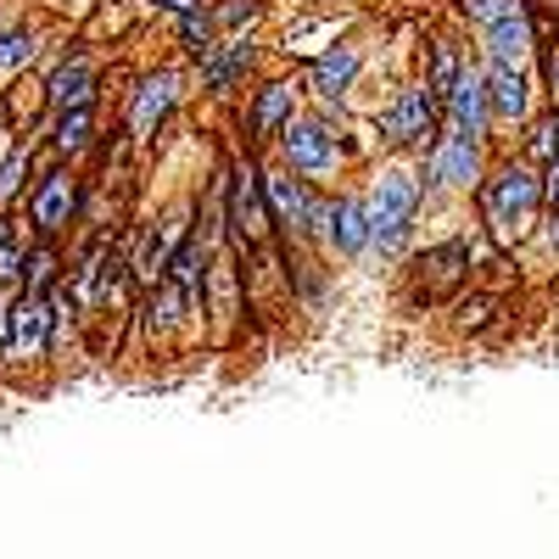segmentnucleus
<instances>
[{
    "label": "nucleus",
    "mask_w": 559,
    "mask_h": 559,
    "mask_svg": "<svg viewBox=\"0 0 559 559\" xmlns=\"http://www.w3.org/2000/svg\"><path fill=\"white\" fill-rule=\"evenodd\" d=\"M179 34H185V45H191L197 57H207V51H213V23H207V17L179 12Z\"/></svg>",
    "instance_id": "23"
},
{
    "label": "nucleus",
    "mask_w": 559,
    "mask_h": 559,
    "mask_svg": "<svg viewBox=\"0 0 559 559\" xmlns=\"http://www.w3.org/2000/svg\"><path fill=\"white\" fill-rule=\"evenodd\" d=\"M481 84H487V112H498V118H526V79H521V68H498V62H492V73H487Z\"/></svg>",
    "instance_id": "11"
},
{
    "label": "nucleus",
    "mask_w": 559,
    "mask_h": 559,
    "mask_svg": "<svg viewBox=\"0 0 559 559\" xmlns=\"http://www.w3.org/2000/svg\"><path fill=\"white\" fill-rule=\"evenodd\" d=\"M448 102H453V129L459 140H476L487 129V84L481 73H459L453 90H448Z\"/></svg>",
    "instance_id": "8"
},
{
    "label": "nucleus",
    "mask_w": 559,
    "mask_h": 559,
    "mask_svg": "<svg viewBox=\"0 0 559 559\" xmlns=\"http://www.w3.org/2000/svg\"><path fill=\"white\" fill-rule=\"evenodd\" d=\"M386 140L397 146H431V96L426 90H403L392 118H386Z\"/></svg>",
    "instance_id": "6"
},
{
    "label": "nucleus",
    "mask_w": 559,
    "mask_h": 559,
    "mask_svg": "<svg viewBox=\"0 0 559 559\" xmlns=\"http://www.w3.org/2000/svg\"><path fill=\"white\" fill-rule=\"evenodd\" d=\"M179 297H185V286H174V280H163V297H157V324H174L179 319Z\"/></svg>",
    "instance_id": "28"
},
{
    "label": "nucleus",
    "mask_w": 559,
    "mask_h": 559,
    "mask_svg": "<svg viewBox=\"0 0 559 559\" xmlns=\"http://www.w3.org/2000/svg\"><path fill=\"white\" fill-rule=\"evenodd\" d=\"M17 274H23V247H17L12 229H0V286H7V280H17Z\"/></svg>",
    "instance_id": "25"
},
{
    "label": "nucleus",
    "mask_w": 559,
    "mask_h": 559,
    "mask_svg": "<svg viewBox=\"0 0 559 559\" xmlns=\"http://www.w3.org/2000/svg\"><path fill=\"white\" fill-rule=\"evenodd\" d=\"M73 207H79L73 179H68V174H51V179L39 185V197H34V224L45 229V236H57V229H68Z\"/></svg>",
    "instance_id": "10"
},
{
    "label": "nucleus",
    "mask_w": 559,
    "mask_h": 559,
    "mask_svg": "<svg viewBox=\"0 0 559 559\" xmlns=\"http://www.w3.org/2000/svg\"><path fill=\"white\" fill-rule=\"evenodd\" d=\"M487 51H492L498 68H526V57H532V23L521 12L487 23Z\"/></svg>",
    "instance_id": "9"
},
{
    "label": "nucleus",
    "mask_w": 559,
    "mask_h": 559,
    "mask_svg": "<svg viewBox=\"0 0 559 559\" xmlns=\"http://www.w3.org/2000/svg\"><path fill=\"white\" fill-rule=\"evenodd\" d=\"M179 236H185V218L174 213L163 229H157V236H152V247H146V258H140V274H146V280H163V263H168V252L179 247Z\"/></svg>",
    "instance_id": "18"
},
{
    "label": "nucleus",
    "mask_w": 559,
    "mask_h": 559,
    "mask_svg": "<svg viewBox=\"0 0 559 559\" xmlns=\"http://www.w3.org/2000/svg\"><path fill=\"white\" fill-rule=\"evenodd\" d=\"M168 107H174V73L146 79V84H140V102H134V134H152Z\"/></svg>",
    "instance_id": "15"
},
{
    "label": "nucleus",
    "mask_w": 559,
    "mask_h": 559,
    "mask_svg": "<svg viewBox=\"0 0 559 559\" xmlns=\"http://www.w3.org/2000/svg\"><path fill=\"white\" fill-rule=\"evenodd\" d=\"M23 168H28V157H7V163H0V202L17 197V174Z\"/></svg>",
    "instance_id": "29"
},
{
    "label": "nucleus",
    "mask_w": 559,
    "mask_h": 559,
    "mask_svg": "<svg viewBox=\"0 0 559 559\" xmlns=\"http://www.w3.org/2000/svg\"><path fill=\"white\" fill-rule=\"evenodd\" d=\"M202 62H207V84H213V90H224L236 73H247V68H252V45H229V51H218V45H213V51H207Z\"/></svg>",
    "instance_id": "17"
},
{
    "label": "nucleus",
    "mask_w": 559,
    "mask_h": 559,
    "mask_svg": "<svg viewBox=\"0 0 559 559\" xmlns=\"http://www.w3.org/2000/svg\"><path fill=\"white\" fill-rule=\"evenodd\" d=\"M453 79H459V57L442 45V51H437V68H431V84H426V96H431V102H442L448 90H453Z\"/></svg>",
    "instance_id": "24"
},
{
    "label": "nucleus",
    "mask_w": 559,
    "mask_h": 559,
    "mask_svg": "<svg viewBox=\"0 0 559 559\" xmlns=\"http://www.w3.org/2000/svg\"><path fill=\"white\" fill-rule=\"evenodd\" d=\"M414 202H419V185L403 168L381 174L376 197H369V241H376L381 252H397L403 247V229L414 218Z\"/></svg>",
    "instance_id": "1"
},
{
    "label": "nucleus",
    "mask_w": 559,
    "mask_h": 559,
    "mask_svg": "<svg viewBox=\"0 0 559 559\" xmlns=\"http://www.w3.org/2000/svg\"><path fill=\"white\" fill-rule=\"evenodd\" d=\"M51 280H57V252L51 247H34L28 252V286H23V297H45Z\"/></svg>",
    "instance_id": "21"
},
{
    "label": "nucleus",
    "mask_w": 559,
    "mask_h": 559,
    "mask_svg": "<svg viewBox=\"0 0 559 559\" xmlns=\"http://www.w3.org/2000/svg\"><path fill=\"white\" fill-rule=\"evenodd\" d=\"M280 146H286V163L302 168V174L336 168V140L324 134V123H286L280 129Z\"/></svg>",
    "instance_id": "5"
},
{
    "label": "nucleus",
    "mask_w": 559,
    "mask_h": 559,
    "mask_svg": "<svg viewBox=\"0 0 559 559\" xmlns=\"http://www.w3.org/2000/svg\"><path fill=\"white\" fill-rule=\"evenodd\" d=\"M0 229H7V224H0Z\"/></svg>",
    "instance_id": "34"
},
{
    "label": "nucleus",
    "mask_w": 559,
    "mask_h": 559,
    "mask_svg": "<svg viewBox=\"0 0 559 559\" xmlns=\"http://www.w3.org/2000/svg\"><path fill=\"white\" fill-rule=\"evenodd\" d=\"M57 146H62V152H84V146H90V102H84V107H62Z\"/></svg>",
    "instance_id": "20"
},
{
    "label": "nucleus",
    "mask_w": 559,
    "mask_h": 559,
    "mask_svg": "<svg viewBox=\"0 0 559 559\" xmlns=\"http://www.w3.org/2000/svg\"><path fill=\"white\" fill-rule=\"evenodd\" d=\"M258 179H263V174H258ZM263 191H269V207H274L280 224H297V229H319V224H324V202L302 191V179H292V174H269V179H263Z\"/></svg>",
    "instance_id": "4"
},
{
    "label": "nucleus",
    "mask_w": 559,
    "mask_h": 559,
    "mask_svg": "<svg viewBox=\"0 0 559 559\" xmlns=\"http://www.w3.org/2000/svg\"><path fill=\"white\" fill-rule=\"evenodd\" d=\"M554 79H559V68H554Z\"/></svg>",
    "instance_id": "33"
},
{
    "label": "nucleus",
    "mask_w": 559,
    "mask_h": 559,
    "mask_svg": "<svg viewBox=\"0 0 559 559\" xmlns=\"http://www.w3.org/2000/svg\"><path fill=\"white\" fill-rule=\"evenodd\" d=\"M258 17V7H224L218 12V23H252Z\"/></svg>",
    "instance_id": "30"
},
{
    "label": "nucleus",
    "mask_w": 559,
    "mask_h": 559,
    "mask_svg": "<svg viewBox=\"0 0 559 559\" xmlns=\"http://www.w3.org/2000/svg\"><path fill=\"white\" fill-rule=\"evenodd\" d=\"M236 229L247 241H263V229H269V213H263V197H258V174L241 168L236 174Z\"/></svg>",
    "instance_id": "13"
},
{
    "label": "nucleus",
    "mask_w": 559,
    "mask_h": 559,
    "mask_svg": "<svg viewBox=\"0 0 559 559\" xmlns=\"http://www.w3.org/2000/svg\"><path fill=\"white\" fill-rule=\"evenodd\" d=\"M353 73H358V51H331V57L313 62V90L319 96H342L353 84Z\"/></svg>",
    "instance_id": "16"
},
{
    "label": "nucleus",
    "mask_w": 559,
    "mask_h": 559,
    "mask_svg": "<svg viewBox=\"0 0 559 559\" xmlns=\"http://www.w3.org/2000/svg\"><path fill=\"white\" fill-rule=\"evenodd\" d=\"M292 118V84H269L263 90V102H258V112H252V123L269 134V129H280Z\"/></svg>",
    "instance_id": "19"
},
{
    "label": "nucleus",
    "mask_w": 559,
    "mask_h": 559,
    "mask_svg": "<svg viewBox=\"0 0 559 559\" xmlns=\"http://www.w3.org/2000/svg\"><path fill=\"white\" fill-rule=\"evenodd\" d=\"M157 7H168V12H197V0H157Z\"/></svg>",
    "instance_id": "31"
},
{
    "label": "nucleus",
    "mask_w": 559,
    "mask_h": 559,
    "mask_svg": "<svg viewBox=\"0 0 559 559\" xmlns=\"http://www.w3.org/2000/svg\"><path fill=\"white\" fill-rule=\"evenodd\" d=\"M90 84H96V68H90V62H68V68L51 73V84H45V102H51L57 112L62 107H84L90 102Z\"/></svg>",
    "instance_id": "12"
},
{
    "label": "nucleus",
    "mask_w": 559,
    "mask_h": 559,
    "mask_svg": "<svg viewBox=\"0 0 559 559\" xmlns=\"http://www.w3.org/2000/svg\"><path fill=\"white\" fill-rule=\"evenodd\" d=\"M532 157H543V163L559 157V118H548V123L532 129Z\"/></svg>",
    "instance_id": "26"
},
{
    "label": "nucleus",
    "mask_w": 559,
    "mask_h": 559,
    "mask_svg": "<svg viewBox=\"0 0 559 559\" xmlns=\"http://www.w3.org/2000/svg\"><path fill=\"white\" fill-rule=\"evenodd\" d=\"M34 57V34H23V28H12V34H0V73H12V68H23Z\"/></svg>",
    "instance_id": "22"
},
{
    "label": "nucleus",
    "mask_w": 559,
    "mask_h": 559,
    "mask_svg": "<svg viewBox=\"0 0 559 559\" xmlns=\"http://www.w3.org/2000/svg\"><path fill=\"white\" fill-rule=\"evenodd\" d=\"M481 179V152L476 140H448L426 163V185H476Z\"/></svg>",
    "instance_id": "7"
},
{
    "label": "nucleus",
    "mask_w": 559,
    "mask_h": 559,
    "mask_svg": "<svg viewBox=\"0 0 559 559\" xmlns=\"http://www.w3.org/2000/svg\"><path fill=\"white\" fill-rule=\"evenodd\" d=\"M0 331H7V358H34L45 353V336H51V313H45L39 297H17L7 313H0Z\"/></svg>",
    "instance_id": "3"
},
{
    "label": "nucleus",
    "mask_w": 559,
    "mask_h": 559,
    "mask_svg": "<svg viewBox=\"0 0 559 559\" xmlns=\"http://www.w3.org/2000/svg\"><path fill=\"white\" fill-rule=\"evenodd\" d=\"M548 197L559 202V157H554V174H548Z\"/></svg>",
    "instance_id": "32"
},
{
    "label": "nucleus",
    "mask_w": 559,
    "mask_h": 559,
    "mask_svg": "<svg viewBox=\"0 0 559 559\" xmlns=\"http://www.w3.org/2000/svg\"><path fill=\"white\" fill-rule=\"evenodd\" d=\"M543 202V185L526 174V168H503L487 191V207H492V224L498 229H521L532 218V207Z\"/></svg>",
    "instance_id": "2"
},
{
    "label": "nucleus",
    "mask_w": 559,
    "mask_h": 559,
    "mask_svg": "<svg viewBox=\"0 0 559 559\" xmlns=\"http://www.w3.org/2000/svg\"><path fill=\"white\" fill-rule=\"evenodd\" d=\"M464 12H471L476 23H498L509 12H521V0H464Z\"/></svg>",
    "instance_id": "27"
},
{
    "label": "nucleus",
    "mask_w": 559,
    "mask_h": 559,
    "mask_svg": "<svg viewBox=\"0 0 559 559\" xmlns=\"http://www.w3.org/2000/svg\"><path fill=\"white\" fill-rule=\"evenodd\" d=\"M331 218V241L342 247V252H364L369 247V202H342L336 213H324Z\"/></svg>",
    "instance_id": "14"
}]
</instances>
